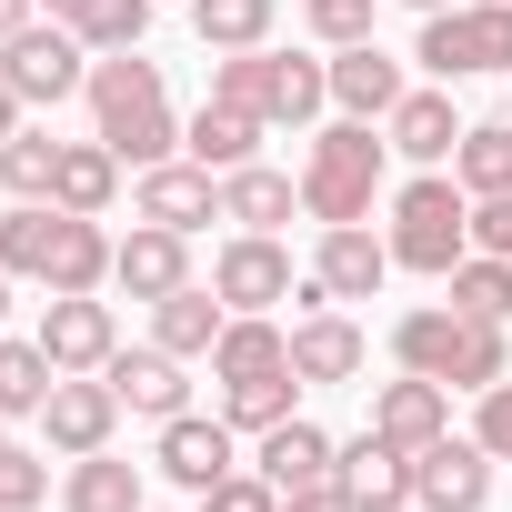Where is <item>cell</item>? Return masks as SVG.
<instances>
[{"mask_svg": "<svg viewBox=\"0 0 512 512\" xmlns=\"http://www.w3.org/2000/svg\"><path fill=\"white\" fill-rule=\"evenodd\" d=\"M412 502H422V512H482V502H492V452H482L472 432L422 442V452H412Z\"/></svg>", "mask_w": 512, "mask_h": 512, "instance_id": "obj_9", "label": "cell"}, {"mask_svg": "<svg viewBox=\"0 0 512 512\" xmlns=\"http://www.w3.org/2000/svg\"><path fill=\"white\" fill-rule=\"evenodd\" d=\"M31 342L51 352V372H101V362L121 352L111 302H91V292H51V312H41V332H31Z\"/></svg>", "mask_w": 512, "mask_h": 512, "instance_id": "obj_13", "label": "cell"}, {"mask_svg": "<svg viewBox=\"0 0 512 512\" xmlns=\"http://www.w3.org/2000/svg\"><path fill=\"white\" fill-rule=\"evenodd\" d=\"M272 21H282V0H191L201 51H262V41H272Z\"/></svg>", "mask_w": 512, "mask_h": 512, "instance_id": "obj_31", "label": "cell"}, {"mask_svg": "<svg viewBox=\"0 0 512 512\" xmlns=\"http://www.w3.org/2000/svg\"><path fill=\"white\" fill-rule=\"evenodd\" d=\"M0 452H11V422H0Z\"/></svg>", "mask_w": 512, "mask_h": 512, "instance_id": "obj_47", "label": "cell"}, {"mask_svg": "<svg viewBox=\"0 0 512 512\" xmlns=\"http://www.w3.org/2000/svg\"><path fill=\"white\" fill-rule=\"evenodd\" d=\"M21 111H31V101H21L11 81H0V141H11V131H21Z\"/></svg>", "mask_w": 512, "mask_h": 512, "instance_id": "obj_44", "label": "cell"}, {"mask_svg": "<svg viewBox=\"0 0 512 512\" xmlns=\"http://www.w3.org/2000/svg\"><path fill=\"white\" fill-rule=\"evenodd\" d=\"M61 512H151V502H141V462H121V452H81L71 482H61Z\"/></svg>", "mask_w": 512, "mask_h": 512, "instance_id": "obj_29", "label": "cell"}, {"mask_svg": "<svg viewBox=\"0 0 512 512\" xmlns=\"http://www.w3.org/2000/svg\"><path fill=\"white\" fill-rule=\"evenodd\" d=\"M372 432H382V442H402V452H422V442H442V432H452V392H442V382H422V372H402V382H382V392H372Z\"/></svg>", "mask_w": 512, "mask_h": 512, "instance_id": "obj_20", "label": "cell"}, {"mask_svg": "<svg viewBox=\"0 0 512 512\" xmlns=\"http://www.w3.org/2000/svg\"><path fill=\"white\" fill-rule=\"evenodd\" d=\"M0 312H11V272H0Z\"/></svg>", "mask_w": 512, "mask_h": 512, "instance_id": "obj_46", "label": "cell"}, {"mask_svg": "<svg viewBox=\"0 0 512 512\" xmlns=\"http://www.w3.org/2000/svg\"><path fill=\"white\" fill-rule=\"evenodd\" d=\"M292 372H302V382H352V372H362V322L332 312V302L302 312V322H292Z\"/></svg>", "mask_w": 512, "mask_h": 512, "instance_id": "obj_24", "label": "cell"}, {"mask_svg": "<svg viewBox=\"0 0 512 512\" xmlns=\"http://www.w3.org/2000/svg\"><path fill=\"white\" fill-rule=\"evenodd\" d=\"M151 462H161V472H171V482H181L191 502H201V492H211L221 472H241V452H231V422H201V412H171V422H161V452H151Z\"/></svg>", "mask_w": 512, "mask_h": 512, "instance_id": "obj_16", "label": "cell"}, {"mask_svg": "<svg viewBox=\"0 0 512 512\" xmlns=\"http://www.w3.org/2000/svg\"><path fill=\"white\" fill-rule=\"evenodd\" d=\"M312 282H322L332 302H372V292L392 282V241H382V231H362V221H332V231H322V251H312Z\"/></svg>", "mask_w": 512, "mask_h": 512, "instance_id": "obj_15", "label": "cell"}, {"mask_svg": "<svg viewBox=\"0 0 512 512\" xmlns=\"http://www.w3.org/2000/svg\"><path fill=\"white\" fill-rule=\"evenodd\" d=\"M181 11H191V0H181Z\"/></svg>", "mask_w": 512, "mask_h": 512, "instance_id": "obj_49", "label": "cell"}, {"mask_svg": "<svg viewBox=\"0 0 512 512\" xmlns=\"http://www.w3.org/2000/svg\"><path fill=\"white\" fill-rule=\"evenodd\" d=\"M372 11L382 0H302V21L332 41V51H352V41H372Z\"/></svg>", "mask_w": 512, "mask_h": 512, "instance_id": "obj_37", "label": "cell"}, {"mask_svg": "<svg viewBox=\"0 0 512 512\" xmlns=\"http://www.w3.org/2000/svg\"><path fill=\"white\" fill-rule=\"evenodd\" d=\"M111 422H121V392L101 382V372H61L51 382V402H41V432H51V452H111Z\"/></svg>", "mask_w": 512, "mask_h": 512, "instance_id": "obj_11", "label": "cell"}, {"mask_svg": "<svg viewBox=\"0 0 512 512\" xmlns=\"http://www.w3.org/2000/svg\"><path fill=\"white\" fill-rule=\"evenodd\" d=\"M211 292H221L231 312H272V302H292V251H282L272 231H231L221 262H211Z\"/></svg>", "mask_w": 512, "mask_h": 512, "instance_id": "obj_10", "label": "cell"}, {"mask_svg": "<svg viewBox=\"0 0 512 512\" xmlns=\"http://www.w3.org/2000/svg\"><path fill=\"white\" fill-rule=\"evenodd\" d=\"M0 81H11L21 101H71V91H91V41H81L71 21L11 31V41H0Z\"/></svg>", "mask_w": 512, "mask_h": 512, "instance_id": "obj_8", "label": "cell"}, {"mask_svg": "<svg viewBox=\"0 0 512 512\" xmlns=\"http://www.w3.org/2000/svg\"><path fill=\"white\" fill-rule=\"evenodd\" d=\"M292 392H302V372H262V382H221V422H231V432H272V422H292Z\"/></svg>", "mask_w": 512, "mask_h": 512, "instance_id": "obj_34", "label": "cell"}, {"mask_svg": "<svg viewBox=\"0 0 512 512\" xmlns=\"http://www.w3.org/2000/svg\"><path fill=\"white\" fill-rule=\"evenodd\" d=\"M452 181L482 201V191H512V121H472L462 151H452Z\"/></svg>", "mask_w": 512, "mask_h": 512, "instance_id": "obj_33", "label": "cell"}, {"mask_svg": "<svg viewBox=\"0 0 512 512\" xmlns=\"http://www.w3.org/2000/svg\"><path fill=\"white\" fill-rule=\"evenodd\" d=\"M462 131H472V121H452V91H402L392 121H382V141H392L402 161H422V171H442V161L462 151Z\"/></svg>", "mask_w": 512, "mask_h": 512, "instance_id": "obj_18", "label": "cell"}, {"mask_svg": "<svg viewBox=\"0 0 512 512\" xmlns=\"http://www.w3.org/2000/svg\"><path fill=\"white\" fill-rule=\"evenodd\" d=\"M111 231L91 211H61V201H21L0 211V272L11 282H41V292H101L111 282Z\"/></svg>", "mask_w": 512, "mask_h": 512, "instance_id": "obj_1", "label": "cell"}, {"mask_svg": "<svg viewBox=\"0 0 512 512\" xmlns=\"http://www.w3.org/2000/svg\"><path fill=\"white\" fill-rule=\"evenodd\" d=\"M151 11H161V0H51V21H71L91 51H141Z\"/></svg>", "mask_w": 512, "mask_h": 512, "instance_id": "obj_30", "label": "cell"}, {"mask_svg": "<svg viewBox=\"0 0 512 512\" xmlns=\"http://www.w3.org/2000/svg\"><path fill=\"white\" fill-rule=\"evenodd\" d=\"M221 322H231V302H221V292H201V282H181L171 302H151V342H161V352H181V362H211Z\"/></svg>", "mask_w": 512, "mask_h": 512, "instance_id": "obj_26", "label": "cell"}, {"mask_svg": "<svg viewBox=\"0 0 512 512\" xmlns=\"http://www.w3.org/2000/svg\"><path fill=\"white\" fill-rule=\"evenodd\" d=\"M111 282H121L131 302H171V292L191 282V231H161V221H141V231L111 251Z\"/></svg>", "mask_w": 512, "mask_h": 512, "instance_id": "obj_17", "label": "cell"}, {"mask_svg": "<svg viewBox=\"0 0 512 512\" xmlns=\"http://www.w3.org/2000/svg\"><path fill=\"white\" fill-rule=\"evenodd\" d=\"M392 362L422 372V382H442V392H492V382L512 372L502 322H482V312H462V302H422V312H402V322H392Z\"/></svg>", "mask_w": 512, "mask_h": 512, "instance_id": "obj_2", "label": "cell"}, {"mask_svg": "<svg viewBox=\"0 0 512 512\" xmlns=\"http://www.w3.org/2000/svg\"><path fill=\"white\" fill-rule=\"evenodd\" d=\"M332 482H342L362 512H402V502H412V452L382 442V432H352V442H332Z\"/></svg>", "mask_w": 512, "mask_h": 512, "instance_id": "obj_14", "label": "cell"}, {"mask_svg": "<svg viewBox=\"0 0 512 512\" xmlns=\"http://www.w3.org/2000/svg\"><path fill=\"white\" fill-rule=\"evenodd\" d=\"M211 101H241V111H262L272 131H302V121H322V101H332V61H292V51H211Z\"/></svg>", "mask_w": 512, "mask_h": 512, "instance_id": "obj_4", "label": "cell"}, {"mask_svg": "<svg viewBox=\"0 0 512 512\" xmlns=\"http://www.w3.org/2000/svg\"><path fill=\"white\" fill-rule=\"evenodd\" d=\"M282 512H362L342 482H312V492H282Z\"/></svg>", "mask_w": 512, "mask_h": 512, "instance_id": "obj_42", "label": "cell"}, {"mask_svg": "<svg viewBox=\"0 0 512 512\" xmlns=\"http://www.w3.org/2000/svg\"><path fill=\"white\" fill-rule=\"evenodd\" d=\"M31 11H41V0H0V41H11V31H31Z\"/></svg>", "mask_w": 512, "mask_h": 512, "instance_id": "obj_43", "label": "cell"}, {"mask_svg": "<svg viewBox=\"0 0 512 512\" xmlns=\"http://www.w3.org/2000/svg\"><path fill=\"white\" fill-rule=\"evenodd\" d=\"M292 211H302V181H282V171H262V161L221 171V221H231V231H282Z\"/></svg>", "mask_w": 512, "mask_h": 512, "instance_id": "obj_27", "label": "cell"}, {"mask_svg": "<svg viewBox=\"0 0 512 512\" xmlns=\"http://www.w3.org/2000/svg\"><path fill=\"white\" fill-rule=\"evenodd\" d=\"M402 512H422V502H402Z\"/></svg>", "mask_w": 512, "mask_h": 512, "instance_id": "obj_48", "label": "cell"}, {"mask_svg": "<svg viewBox=\"0 0 512 512\" xmlns=\"http://www.w3.org/2000/svg\"><path fill=\"white\" fill-rule=\"evenodd\" d=\"M392 272H432V282H452V262L472 251V191L462 181H442V171H422V181H402L392 191Z\"/></svg>", "mask_w": 512, "mask_h": 512, "instance_id": "obj_6", "label": "cell"}, {"mask_svg": "<svg viewBox=\"0 0 512 512\" xmlns=\"http://www.w3.org/2000/svg\"><path fill=\"white\" fill-rule=\"evenodd\" d=\"M402 91H412V81H402V61H382V41L332 51V101H342V121H392Z\"/></svg>", "mask_w": 512, "mask_h": 512, "instance_id": "obj_23", "label": "cell"}, {"mask_svg": "<svg viewBox=\"0 0 512 512\" xmlns=\"http://www.w3.org/2000/svg\"><path fill=\"white\" fill-rule=\"evenodd\" d=\"M41 492H51V472H41V452H21V442H11V452H0V512H31Z\"/></svg>", "mask_w": 512, "mask_h": 512, "instance_id": "obj_38", "label": "cell"}, {"mask_svg": "<svg viewBox=\"0 0 512 512\" xmlns=\"http://www.w3.org/2000/svg\"><path fill=\"white\" fill-rule=\"evenodd\" d=\"M51 171H61V141L51 131H11V141H0V191L51 201Z\"/></svg>", "mask_w": 512, "mask_h": 512, "instance_id": "obj_35", "label": "cell"}, {"mask_svg": "<svg viewBox=\"0 0 512 512\" xmlns=\"http://www.w3.org/2000/svg\"><path fill=\"white\" fill-rule=\"evenodd\" d=\"M262 372H292V332L262 312H231L211 342V382H262Z\"/></svg>", "mask_w": 512, "mask_h": 512, "instance_id": "obj_25", "label": "cell"}, {"mask_svg": "<svg viewBox=\"0 0 512 512\" xmlns=\"http://www.w3.org/2000/svg\"><path fill=\"white\" fill-rule=\"evenodd\" d=\"M201 512H282V492H272L262 472H221V482L201 492Z\"/></svg>", "mask_w": 512, "mask_h": 512, "instance_id": "obj_39", "label": "cell"}, {"mask_svg": "<svg viewBox=\"0 0 512 512\" xmlns=\"http://www.w3.org/2000/svg\"><path fill=\"white\" fill-rule=\"evenodd\" d=\"M111 191H121V151H111L101 131H91V141H61L51 201H61V211H91V221H101V211H111Z\"/></svg>", "mask_w": 512, "mask_h": 512, "instance_id": "obj_28", "label": "cell"}, {"mask_svg": "<svg viewBox=\"0 0 512 512\" xmlns=\"http://www.w3.org/2000/svg\"><path fill=\"white\" fill-rule=\"evenodd\" d=\"M131 211L161 221V231H201V221H221V171H201V161H151V171L131 181Z\"/></svg>", "mask_w": 512, "mask_h": 512, "instance_id": "obj_12", "label": "cell"}, {"mask_svg": "<svg viewBox=\"0 0 512 512\" xmlns=\"http://www.w3.org/2000/svg\"><path fill=\"white\" fill-rule=\"evenodd\" d=\"M51 352L41 342H0V422H41V402H51Z\"/></svg>", "mask_w": 512, "mask_h": 512, "instance_id": "obj_32", "label": "cell"}, {"mask_svg": "<svg viewBox=\"0 0 512 512\" xmlns=\"http://www.w3.org/2000/svg\"><path fill=\"white\" fill-rule=\"evenodd\" d=\"M382 161H392V141L372 131V121H332V131H312V161H302V211L332 231V221H372V201H382Z\"/></svg>", "mask_w": 512, "mask_h": 512, "instance_id": "obj_5", "label": "cell"}, {"mask_svg": "<svg viewBox=\"0 0 512 512\" xmlns=\"http://www.w3.org/2000/svg\"><path fill=\"white\" fill-rule=\"evenodd\" d=\"M422 71L452 91L472 71H512V0H472V11H432L422 21Z\"/></svg>", "mask_w": 512, "mask_h": 512, "instance_id": "obj_7", "label": "cell"}, {"mask_svg": "<svg viewBox=\"0 0 512 512\" xmlns=\"http://www.w3.org/2000/svg\"><path fill=\"white\" fill-rule=\"evenodd\" d=\"M472 251L512 262V191H482V201H472Z\"/></svg>", "mask_w": 512, "mask_h": 512, "instance_id": "obj_40", "label": "cell"}, {"mask_svg": "<svg viewBox=\"0 0 512 512\" xmlns=\"http://www.w3.org/2000/svg\"><path fill=\"white\" fill-rule=\"evenodd\" d=\"M262 111H241V101H201L191 121H181V151L201 161V171H241V161H262Z\"/></svg>", "mask_w": 512, "mask_h": 512, "instance_id": "obj_21", "label": "cell"}, {"mask_svg": "<svg viewBox=\"0 0 512 512\" xmlns=\"http://www.w3.org/2000/svg\"><path fill=\"white\" fill-rule=\"evenodd\" d=\"M452 302L482 312V322H512V262H492V251H462V262H452Z\"/></svg>", "mask_w": 512, "mask_h": 512, "instance_id": "obj_36", "label": "cell"}, {"mask_svg": "<svg viewBox=\"0 0 512 512\" xmlns=\"http://www.w3.org/2000/svg\"><path fill=\"white\" fill-rule=\"evenodd\" d=\"M91 131H101V141H111L131 171L171 161V151H181V121H171L161 61H141V51H111V61H91Z\"/></svg>", "mask_w": 512, "mask_h": 512, "instance_id": "obj_3", "label": "cell"}, {"mask_svg": "<svg viewBox=\"0 0 512 512\" xmlns=\"http://www.w3.org/2000/svg\"><path fill=\"white\" fill-rule=\"evenodd\" d=\"M402 11H422V21H432V11H452V0H402Z\"/></svg>", "mask_w": 512, "mask_h": 512, "instance_id": "obj_45", "label": "cell"}, {"mask_svg": "<svg viewBox=\"0 0 512 512\" xmlns=\"http://www.w3.org/2000/svg\"><path fill=\"white\" fill-rule=\"evenodd\" d=\"M472 442H482L492 462H512V372H502V382L482 392V422H472Z\"/></svg>", "mask_w": 512, "mask_h": 512, "instance_id": "obj_41", "label": "cell"}, {"mask_svg": "<svg viewBox=\"0 0 512 512\" xmlns=\"http://www.w3.org/2000/svg\"><path fill=\"white\" fill-rule=\"evenodd\" d=\"M101 382L121 392V412H151V422H171V412H191V382H181V352H111L101 362Z\"/></svg>", "mask_w": 512, "mask_h": 512, "instance_id": "obj_19", "label": "cell"}, {"mask_svg": "<svg viewBox=\"0 0 512 512\" xmlns=\"http://www.w3.org/2000/svg\"><path fill=\"white\" fill-rule=\"evenodd\" d=\"M251 472H262L272 492H312V482H332V432L292 412V422H272V432H262V452H251Z\"/></svg>", "mask_w": 512, "mask_h": 512, "instance_id": "obj_22", "label": "cell"}]
</instances>
